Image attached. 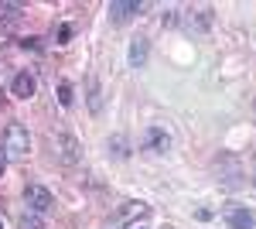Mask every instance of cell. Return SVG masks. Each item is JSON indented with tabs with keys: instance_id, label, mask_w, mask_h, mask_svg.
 <instances>
[{
	"instance_id": "19",
	"label": "cell",
	"mask_w": 256,
	"mask_h": 229,
	"mask_svg": "<svg viewBox=\"0 0 256 229\" xmlns=\"http://www.w3.org/2000/svg\"><path fill=\"white\" fill-rule=\"evenodd\" d=\"M253 106H256V99H253Z\"/></svg>"
},
{
	"instance_id": "14",
	"label": "cell",
	"mask_w": 256,
	"mask_h": 229,
	"mask_svg": "<svg viewBox=\"0 0 256 229\" xmlns=\"http://www.w3.org/2000/svg\"><path fill=\"white\" fill-rule=\"evenodd\" d=\"M68 38H72V24H62L58 28V45H65Z\"/></svg>"
},
{
	"instance_id": "16",
	"label": "cell",
	"mask_w": 256,
	"mask_h": 229,
	"mask_svg": "<svg viewBox=\"0 0 256 229\" xmlns=\"http://www.w3.org/2000/svg\"><path fill=\"white\" fill-rule=\"evenodd\" d=\"M4 103H7V96H4V89H0V106H4Z\"/></svg>"
},
{
	"instance_id": "6",
	"label": "cell",
	"mask_w": 256,
	"mask_h": 229,
	"mask_svg": "<svg viewBox=\"0 0 256 229\" xmlns=\"http://www.w3.org/2000/svg\"><path fill=\"white\" fill-rule=\"evenodd\" d=\"M147 55H150V45H147V38H134L130 41V65H134V69H144V65H147Z\"/></svg>"
},
{
	"instance_id": "2",
	"label": "cell",
	"mask_w": 256,
	"mask_h": 229,
	"mask_svg": "<svg viewBox=\"0 0 256 229\" xmlns=\"http://www.w3.org/2000/svg\"><path fill=\"white\" fill-rule=\"evenodd\" d=\"M4 151H7V154H18V157L31 151V134H28V127L10 123V127H7V134H4Z\"/></svg>"
},
{
	"instance_id": "10",
	"label": "cell",
	"mask_w": 256,
	"mask_h": 229,
	"mask_svg": "<svg viewBox=\"0 0 256 229\" xmlns=\"http://www.w3.org/2000/svg\"><path fill=\"white\" fill-rule=\"evenodd\" d=\"M147 205H144V202H126V205H123V209H120V222H134V219H144V215H147Z\"/></svg>"
},
{
	"instance_id": "3",
	"label": "cell",
	"mask_w": 256,
	"mask_h": 229,
	"mask_svg": "<svg viewBox=\"0 0 256 229\" xmlns=\"http://www.w3.org/2000/svg\"><path fill=\"white\" fill-rule=\"evenodd\" d=\"M55 151H58V157L65 164H76V161H79V140L62 134V137H55Z\"/></svg>"
},
{
	"instance_id": "1",
	"label": "cell",
	"mask_w": 256,
	"mask_h": 229,
	"mask_svg": "<svg viewBox=\"0 0 256 229\" xmlns=\"http://www.w3.org/2000/svg\"><path fill=\"white\" fill-rule=\"evenodd\" d=\"M24 202H28V209L34 212V215H44V212L55 209V195L44 188V185H28L24 188Z\"/></svg>"
},
{
	"instance_id": "9",
	"label": "cell",
	"mask_w": 256,
	"mask_h": 229,
	"mask_svg": "<svg viewBox=\"0 0 256 229\" xmlns=\"http://www.w3.org/2000/svg\"><path fill=\"white\" fill-rule=\"evenodd\" d=\"M86 99H89V110L92 113H102V89H99L96 76H89V82H86Z\"/></svg>"
},
{
	"instance_id": "8",
	"label": "cell",
	"mask_w": 256,
	"mask_h": 229,
	"mask_svg": "<svg viewBox=\"0 0 256 229\" xmlns=\"http://www.w3.org/2000/svg\"><path fill=\"white\" fill-rule=\"evenodd\" d=\"M168 147H171V137L164 134L160 127H150V130H147V151H158V154H164Z\"/></svg>"
},
{
	"instance_id": "18",
	"label": "cell",
	"mask_w": 256,
	"mask_h": 229,
	"mask_svg": "<svg viewBox=\"0 0 256 229\" xmlns=\"http://www.w3.org/2000/svg\"><path fill=\"white\" fill-rule=\"evenodd\" d=\"M253 185H256V178H253Z\"/></svg>"
},
{
	"instance_id": "4",
	"label": "cell",
	"mask_w": 256,
	"mask_h": 229,
	"mask_svg": "<svg viewBox=\"0 0 256 229\" xmlns=\"http://www.w3.org/2000/svg\"><path fill=\"white\" fill-rule=\"evenodd\" d=\"M140 7H144V4H137V0H113V4H110V18L116 21V24H123V21L134 18Z\"/></svg>"
},
{
	"instance_id": "5",
	"label": "cell",
	"mask_w": 256,
	"mask_h": 229,
	"mask_svg": "<svg viewBox=\"0 0 256 229\" xmlns=\"http://www.w3.org/2000/svg\"><path fill=\"white\" fill-rule=\"evenodd\" d=\"M34 89H38V82H34V76H31V72H18V76H14V82H10V93L20 96V99H31V96H34Z\"/></svg>"
},
{
	"instance_id": "17",
	"label": "cell",
	"mask_w": 256,
	"mask_h": 229,
	"mask_svg": "<svg viewBox=\"0 0 256 229\" xmlns=\"http://www.w3.org/2000/svg\"><path fill=\"white\" fill-rule=\"evenodd\" d=\"M0 229H4V222H0Z\"/></svg>"
},
{
	"instance_id": "15",
	"label": "cell",
	"mask_w": 256,
	"mask_h": 229,
	"mask_svg": "<svg viewBox=\"0 0 256 229\" xmlns=\"http://www.w3.org/2000/svg\"><path fill=\"white\" fill-rule=\"evenodd\" d=\"M4 171H7V157H4V151H0V178H4Z\"/></svg>"
},
{
	"instance_id": "13",
	"label": "cell",
	"mask_w": 256,
	"mask_h": 229,
	"mask_svg": "<svg viewBox=\"0 0 256 229\" xmlns=\"http://www.w3.org/2000/svg\"><path fill=\"white\" fill-rule=\"evenodd\" d=\"M110 144H113V154H116V157H126V140H123V137H113Z\"/></svg>"
},
{
	"instance_id": "7",
	"label": "cell",
	"mask_w": 256,
	"mask_h": 229,
	"mask_svg": "<svg viewBox=\"0 0 256 229\" xmlns=\"http://www.w3.org/2000/svg\"><path fill=\"white\" fill-rule=\"evenodd\" d=\"M226 222L232 229H253L256 226V215L253 212H246V209H229L226 212Z\"/></svg>"
},
{
	"instance_id": "12",
	"label": "cell",
	"mask_w": 256,
	"mask_h": 229,
	"mask_svg": "<svg viewBox=\"0 0 256 229\" xmlns=\"http://www.w3.org/2000/svg\"><path fill=\"white\" fill-rule=\"evenodd\" d=\"M72 99H76V96H72V86L62 82V86H58V103H62V106H72Z\"/></svg>"
},
{
	"instance_id": "11",
	"label": "cell",
	"mask_w": 256,
	"mask_h": 229,
	"mask_svg": "<svg viewBox=\"0 0 256 229\" xmlns=\"http://www.w3.org/2000/svg\"><path fill=\"white\" fill-rule=\"evenodd\" d=\"M20 229H44V222H41V215H34V212H24L20 215Z\"/></svg>"
}]
</instances>
